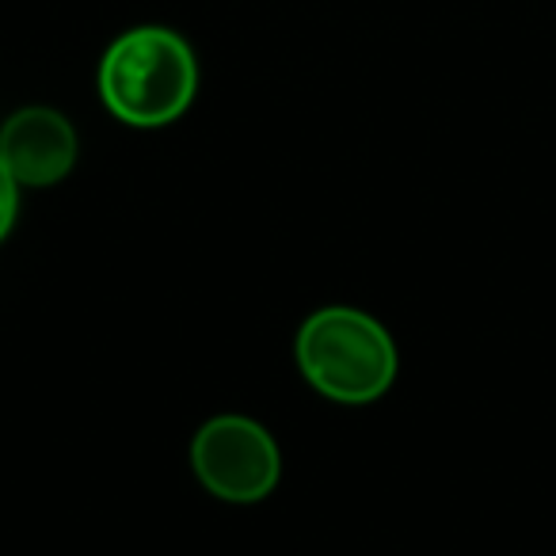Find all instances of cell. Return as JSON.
<instances>
[{"instance_id": "cell-5", "label": "cell", "mask_w": 556, "mask_h": 556, "mask_svg": "<svg viewBox=\"0 0 556 556\" xmlns=\"http://www.w3.org/2000/svg\"><path fill=\"white\" fill-rule=\"evenodd\" d=\"M16 179H12L9 164H4V156H0V240L9 237L12 222H16Z\"/></svg>"}, {"instance_id": "cell-3", "label": "cell", "mask_w": 556, "mask_h": 556, "mask_svg": "<svg viewBox=\"0 0 556 556\" xmlns=\"http://www.w3.org/2000/svg\"><path fill=\"white\" fill-rule=\"evenodd\" d=\"M194 477L210 495L225 503H260L275 492L282 457L255 419L217 416L194 434L191 446Z\"/></svg>"}, {"instance_id": "cell-2", "label": "cell", "mask_w": 556, "mask_h": 556, "mask_svg": "<svg viewBox=\"0 0 556 556\" xmlns=\"http://www.w3.org/2000/svg\"><path fill=\"white\" fill-rule=\"evenodd\" d=\"M298 366L313 389L340 404H370L393 386V336L363 309L313 313L298 332Z\"/></svg>"}, {"instance_id": "cell-4", "label": "cell", "mask_w": 556, "mask_h": 556, "mask_svg": "<svg viewBox=\"0 0 556 556\" xmlns=\"http://www.w3.org/2000/svg\"><path fill=\"white\" fill-rule=\"evenodd\" d=\"M0 156L20 187H50L77 164V134L50 108H24L0 130Z\"/></svg>"}, {"instance_id": "cell-1", "label": "cell", "mask_w": 556, "mask_h": 556, "mask_svg": "<svg viewBox=\"0 0 556 556\" xmlns=\"http://www.w3.org/2000/svg\"><path fill=\"white\" fill-rule=\"evenodd\" d=\"M194 54L168 27H134L108 47L100 65V96L115 118L130 126H164L194 100Z\"/></svg>"}]
</instances>
